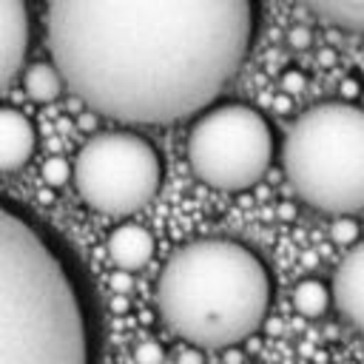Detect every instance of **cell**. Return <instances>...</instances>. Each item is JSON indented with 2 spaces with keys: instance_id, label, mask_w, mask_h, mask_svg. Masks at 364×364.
<instances>
[{
  "instance_id": "cell-17",
  "label": "cell",
  "mask_w": 364,
  "mask_h": 364,
  "mask_svg": "<svg viewBox=\"0 0 364 364\" xmlns=\"http://www.w3.org/2000/svg\"><path fill=\"white\" fill-rule=\"evenodd\" d=\"M333 239H336V242H353V239H355V225H353L347 216H341V219L336 222V228H333Z\"/></svg>"
},
{
  "instance_id": "cell-9",
  "label": "cell",
  "mask_w": 364,
  "mask_h": 364,
  "mask_svg": "<svg viewBox=\"0 0 364 364\" xmlns=\"http://www.w3.org/2000/svg\"><path fill=\"white\" fill-rule=\"evenodd\" d=\"M37 151L31 119L14 108H0V173L20 171Z\"/></svg>"
},
{
  "instance_id": "cell-13",
  "label": "cell",
  "mask_w": 364,
  "mask_h": 364,
  "mask_svg": "<svg viewBox=\"0 0 364 364\" xmlns=\"http://www.w3.org/2000/svg\"><path fill=\"white\" fill-rule=\"evenodd\" d=\"M330 287L324 284V282H318V279H304V282H299L296 284V290H293V307L301 313V316H307V318H316V316H321L327 307H330Z\"/></svg>"
},
{
  "instance_id": "cell-10",
  "label": "cell",
  "mask_w": 364,
  "mask_h": 364,
  "mask_svg": "<svg viewBox=\"0 0 364 364\" xmlns=\"http://www.w3.org/2000/svg\"><path fill=\"white\" fill-rule=\"evenodd\" d=\"M108 256H111V262L119 270L134 273V270H139V267H145L151 262V256H154V236L142 225L125 222V225L111 230V236H108Z\"/></svg>"
},
{
  "instance_id": "cell-14",
  "label": "cell",
  "mask_w": 364,
  "mask_h": 364,
  "mask_svg": "<svg viewBox=\"0 0 364 364\" xmlns=\"http://www.w3.org/2000/svg\"><path fill=\"white\" fill-rule=\"evenodd\" d=\"M43 182L46 185H51V188H60V185H65L68 179H71V165H68V159H63V156H51V159H46L43 162Z\"/></svg>"
},
{
  "instance_id": "cell-5",
  "label": "cell",
  "mask_w": 364,
  "mask_h": 364,
  "mask_svg": "<svg viewBox=\"0 0 364 364\" xmlns=\"http://www.w3.org/2000/svg\"><path fill=\"white\" fill-rule=\"evenodd\" d=\"M71 179L88 208L105 216H128L156 196L162 162L145 136L108 131L91 136L77 151Z\"/></svg>"
},
{
  "instance_id": "cell-12",
  "label": "cell",
  "mask_w": 364,
  "mask_h": 364,
  "mask_svg": "<svg viewBox=\"0 0 364 364\" xmlns=\"http://www.w3.org/2000/svg\"><path fill=\"white\" fill-rule=\"evenodd\" d=\"M23 85H26V94L34 102H51L65 88L60 71L51 63H34V65H28L26 68V77H23Z\"/></svg>"
},
{
  "instance_id": "cell-11",
  "label": "cell",
  "mask_w": 364,
  "mask_h": 364,
  "mask_svg": "<svg viewBox=\"0 0 364 364\" xmlns=\"http://www.w3.org/2000/svg\"><path fill=\"white\" fill-rule=\"evenodd\" d=\"M299 3L333 26L364 31V0H299Z\"/></svg>"
},
{
  "instance_id": "cell-1",
  "label": "cell",
  "mask_w": 364,
  "mask_h": 364,
  "mask_svg": "<svg viewBox=\"0 0 364 364\" xmlns=\"http://www.w3.org/2000/svg\"><path fill=\"white\" fill-rule=\"evenodd\" d=\"M253 26V0H48L46 9L63 85L131 125L205 111L242 68Z\"/></svg>"
},
{
  "instance_id": "cell-18",
  "label": "cell",
  "mask_w": 364,
  "mask_h": 364,
  "mask_svg": "<svg viewBox=\"0 0 364 364\" xmlns=\"http://www.w3.org/2000/svg\"><path fill=\"white\" fill-rule=\"evenodd\" d=\"M287 43H290L293 48H307V46H310V31H307L304 26H296V28L287 31Z\"/></svg>"
},
{
  "instance_id": "cell-16",
  "label": "cell",
  "mask_w": 364,
  "mask_h": 364,
  "mask_svg": "<svg viewBox=\"0 0 364 364\" xmlns=\"http://www.w3.org/2000/svg\"><path fill=\"white\" fill-rule=\"evenodd\" d=\"M304 85H307V77H304L301 71L287 68V71L282 74V91H284V94H299V91H304Z\"/></svg>"
},
{
  "instance_id": "cell-8",
  "label": "cell",
  "mask_w": 364,
  "mask_h": 364,
  "mask_svg": "<svg viewBox=\"0 0 364 364\" xmlns=\"http://www.w3.org/2000/svg\"><path fill=\"white\" fill-rule=\"evenodd\" d=\"M330 299L336 301L338 313L355 330L364 333V242H358L353 250H347V256L336 267Z\"/></svg>"
},
{
  "instance_id": "cell-6",
  "label": "cell",
  "mask_w": 364,
  "mask_h": 364,
  "mask_svg": "<svg viewBox=\"0 0 364 364\" xmlns=\"http://www.w3.org/2000/svg\"><path fill=\"white\" fill-rule=\"evenodd\" d=\"M273 159L267 119L242 102L208 108L188 134V162L193 173L216 191H245L256 185Z\"/></svg>"
},
{
  "instance_id": "cell-19",
  "label": "cell",
  "mask_w": 364,
  "mask_h": 364,
  "mask_svg": "<svg viewBox=\"0 0 364 364\" xmlns=\"http://www.w3.org/2000/svg\"><path fill=\"white\" fill-rule=\"evenodd\" d=\"M176 364H205L202 361V353H199V347H185V350H179V355H176Z\"/></svg>"
},
{
  "instance_id": "cell-20",
  "label": "cell",
  "mask_w": 364,
  "mask_h": 364,
  "mask_svg": "<svg viewBox=\"0 0 364 364\" xmlns=\"http://www.w3.org/2000/svg\"><path fill=\"white\" fill-rule=\"evenodd\" d=\"M111 287H114L117 293H125V290L131 287V276H128L125 270H119V273H114V279H111Z\"/></svg>"
},
{
  "instance_id": "cell-3",
  "label": "cell",
  "mask_w": 364,
  "mask_h": 364,
  "mask_svg": "<svg viewBox=\"0 0 364 364\" xmlns=\"http://www.w3.org/2000/svg\"><path fill=\"white\" fill-rule=\"evenodd\" d=\"M270 296L264 262L230 239H196L179 247L156 282L165 327L199 350H225L253 336Z\"/></svg>"
},
{
  "instance_id": "cell-4",
  "label": "cell",
  "mask_w": 364,
  "mask_h": 364,
  "mask_svg": "<svg viewBox=\"0 0 364 364\" xmlns=\"http://www.w3.org/2000/svg\"><path fill=\"white\" fill-rule=\"evenodd\" d=\"M293 193L333 216L364 210V108L321 102L296 117L282 142Z\"/></svg>"
},
{
  "instance_id": "cell-15",
  "label": "cell",
  "mask_w": 364,
  "mask_h": 364,
  "mask_svg": "<svg viewBox=\"0 0 364 364\" xmlns=\"http://www.w3.org/2000/svg\"><path fill=\"white\" fill-rule=\"evenodd\" d=\"M165 361V350L159 341H139L134 347V364H162Z\"/></svg>"
},
{
  "instance_id": "cell-2",
  "label": "cell",
  "mask_w": 364,
  "mask_h": 364,
  "mask_svg": "<svg viewBox=\"0 0 364 364\" xmlns=\"http://www.w3.org/2000/svg\"><path fill=\"white\" fill-rule=\"evenodd\" d=\"M0 364H88V327L57 250L0 202Z\"/></svg>"
},
{
  "instance_id": "cell-7",
  "label": "cell",
  "mask_w": 364,
  "mask_h": 364,
  "mask_svg": "<svg viewBox=\"0 0 364 364\" xmlns=\"http://www.w3.org/2000/svg\"><path fill=\"white\" fill-rule=\"evenodd\" d=\"M28 6L26 0H0V91L11 82L28 51Z\"/></svg>"
}]
</instances>
